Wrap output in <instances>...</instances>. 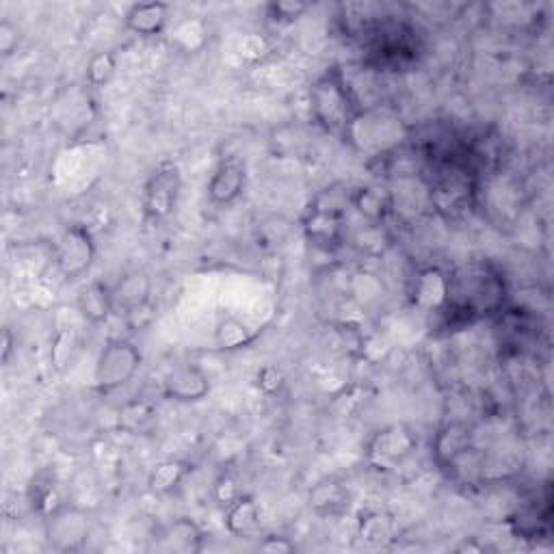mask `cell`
I'll return each instance as SVG.
<instances>
[{"mask_svg":"<svg viewBox=\"0 0 554 554\" xmlns=\"http://www.w3.org/2000/svg\"><path fill=\"white\" fill-rule=\"evenodd\" d=\"M96 260V241L85 226L65 228L55 245V265L65 280H78Z\"/></svg>","mask_w":554,"mask_h":554,"instance_id":"obj_7","label":"cell"},{"mask_svg":"<svg viewBox=\"0 0 554 554\" xmlns=\"http://www.w3.org/2000/svg\"><path fill=\"white\" fill-rule=\"evenodd\" d=\"M167 537H171V542L176 539V542L180 544V548H184V550H200V539L204 535H202L200 529H197V524H193L187 518H180L178 522H174L169 526Z\"/></svg>","mask_w":554,"mask_h":554,"instance_id":"obj_24","label":"cell"},{"mask_svg":"<svg viewBox=\"0 0 554 554\" xmlns=\"http://www.w3.org/2000/svg\"><path fill=\"white\" fill-rule=\"evenodd\" d=\"M210 392V379L195 364H182L163 379V397L176 403L204 401Z\"/></svg>","mask_w":554,"mask_h":554,"instance_id":"obj_11","label":"cell"},{"mask_svg":"<svg viewBox=\"0 0 554 554\" xmlns=\"http://www.w3.org/2000/svg\"><path fill=\"white\" fill-rule=\"evenodd\" d=\"M394 533H397V526H394V520L388 516V513L366 511L358 522V535L366 544L381 546L390 542Z\"/></svg>","mask_w":554,"mask_h":554,"instance_id":"obj_21","label":"cell"},{"mask_svg":"<svg viewBox=\"0 0 554 554\" xmlns=\"http://www.w3.org/2000/svg\"><path fill=\"white\" fill-rule=\"evenodd\" d=\"M310 111L325 133L345 139L362 109L342 70L329 68L310 87Z\"/></svg>","mask_w":554,"mask_h":554,"instance_id":"obj_2","label":"cell"},{"mask_svg":"<svg viewBox=\"0 0 554 554\" xmlns=\"http://www.w3.org/2000/svg\"><path fill=\"white\" fill-rule=\"evenodd\" d=\"M117 72V59L115 52H96L94 57L89 59L87 70H85V81L91 87H104L113 81Z\"/></svg>","mask_w":554,"mask_h":554,"instance_id":"obj_23","label":"cell"},{"mask_svg":"<svg viewBox=\"0 0 554 554\" xmlns=\"http://www.w3.org/2000/svg\"><path fill=\"white\" fill-rule=\"evenodd\" d=\"M18 44H20L18 24H13L11 20L0 22V55L11 57L13 52L18 50Z\"/></svg>","mask_w":554,"mask_h":554,"instance_id":"obj_28","label":"cell"},{"mask_svg":"<svg viewBox=\"0 0 554 554\" xmlns=\"http://www.w3.org/2000/svg\"><path fill=\"white\" fill-rule=\"evenodd\" d=\"M141 368V351L135 342L126 338H111L102 347L96 368H94V386L98 392L109 394L117 388L133 381Z\"/></svg>","mask_w":554,"mask_h":554,"instance_id":"obj_4","label":"cell"},{"mask_svg":"<svg viewBox=\"0 0 554 554\" xmlns=\"http://www.w3.org/2000/svg\"><path fill=\"white\" fill-rule=\"evenodd\" d=\"M451 295V275L440 267L420 269L412 282L410 297L420 312H444Z\"/></svg>","mask_w":554,"mask_h":554,"instance_id":"obj_10","label":"cell"},{"mask_svg":"<svg viewBox=\"0 0 554 554\" xmlns=\"http://www.w3.org/2000/svg\"><path fill=\"white\" fill-rule=\"evenodd\" d=\"M182 191V171L174 161L158 163L143 187V217L150 223H161L174 215Z\"/></svg>","mask_w":554,"mask_h":554,"instance_id":"obj_5","label":"cell"},{"mask_svg":"<svg viewBox=\"0 0 554 554\" xmlns=\"http://www.w3.org/2000/svg\"><path fill=\"white\" fill-rule=\"evenodd\" d=\"M505 303V282L487 265H470L451 275V295L444 312L466 319H481L485 314L500 312Z\"/></svg>","mask_w":554,"mask_h":554,"instance_id":"obj_1","label":"cell"},{"mask_svg":"<svg viewBox=\"0 0 554 554\" xmlns=\"http://www.w3.org/2000/svg\"><path fill=\"white\" fill-rule=\"evenodd\" d=\"M247 167L239 156H223L208 182V202L213 206H230L245 193Z\"/></svg>","mask_w":554,"mask_h":554,"instance_id":"obj_9","label":"cell"},{"mask_svg":"<svg viewBox=\"0 0 554 554\" xmlns=\"http://www.w3.org/2000/svg\"><path fill=\"white\" fill-rule=\"evenodd\" d=\"M150 295H152L150 275L145 271H130L113 288L115 312L135 314L150 301Z\"/></svg>","mask_w":554,"mask_h":554,"instance_id":"obj_14","label":"cell"},{"mask_svg":"<svg viewBox=\"0 0 554 554\" xmlns=\"http://www.w3.org/2000/svg\"><path fill=\"white\" fill-rule=\"evenodd\" d=\"M169 20V5L167 3H137L126 11L124 26L135 35L154 37L165 31Z\"/></svg>","mask_w":554,"mask_h":554,"instance_id":"obj_15","label":"cell"},{"mask_svg":"<svg viewBox=\"0 0 554 554\" xmlns=\"http://www.w3.org/2000/svg\"><path fill=\"white\" fill-rule=\"evenodd\" d=\"M78 312L83 314V319L91 325H102L111 319L115 312L113 303V288L102 282L87 284L81 295H78Z\"/></svg>","mask_w":554,"mask_h":554,"instance_id":"obj_16","label":"cell"},{"mask_svg":"<svg viewBox=\"0 0 554 554\" xmlns=\"http://www.w3.org/2000/svg\"><path fill=\"white\" fill-rule=\"evenodd\" d=\"M72 332H59L55 336V340H52V349H50V362L52 366L57 368V371H63L65 366L70 364V358H72Z\"/></svg>","mask_w":554,"mask_h":554,"instance_id":"obj_27","label":"cell"},{"mask_svg":"<svg viewBox=\"0 0 554 554\" xmlns=\"http://www.w3.org/2000/svg\"><path fill=\"white\" fill-rule=\"evenodd\" d=\"M189 474V464H184L180 459H165L150 472L148 487L156 496H167L174 490H178L184 477Z\"/></svg>","mask_w":554,"mask_h":554,"instance_id":"obj_20","label":"cell"},{"mask_svg":"<svg viewBox=\"0 0 554 554\" xmlns=\"http://www.w3.org/2000/svg\"><path fill=\"white\" fill-rule=\"evenodd\" d=\"M260 550L265 552H277V554H290L295 552L297 546L295 542H290V537H284V535H269L260 542Z\"/></svg>","mask_w":554,"mask_h":554,"instance_id":"obj_29","label":"cell"},{"mask_svg":"<svg viewBox=\"0 0 554 554\" xmlns=\"http://www.w3.org/2000/svg\"><path fill=\"white\" fill-rule=\"evenodd\" d=\"M91 535L89 513L76 505L63 503L44 518L46 544L55 552L83 550Z\"/></svg>","mask_w":554,"mask_h":554,"instance_id":"obj_6","label":"cell"},{"mask_svg":"<svg viewBox=\"0 0 554 554\" xmlns=\"http://www.w3.org/2000/svg\"><path fill=\"white\" fill-rule=\"evenodd\" d=\"M405 139L407 128L399 117L379 111H360L345 137V141L362 152H371L375 158L397 152Z\"/></svg>","mask_w":554,"mask_h":554,"instance_id":"obj_3","label":"cell"},{"mask_svg":"<svg viewBox=\"0 0 554 554\" xmlns=\"http://www.w3.org/2000/svg\"><path fill=\"white\" fill-rule=\"evenodd\" d=\"M349 490L336 479H323L310 490V507L319 516H340L349 509Z\"/></svg>","mask_w":554,"mask_h":554,"instance_id":"obj_17","label":"cell"},{"mask_svg":"<svg viewBox=\"0 0 554 554\" xmlns=\"http://www.w3.org/2000/svg\"><path fill=\"white\" fill-rule=\"evenodd\" d=\"M11 351H13V334H11L9 327H5V332H3V355H0V358H3V364L9 362Z\"/></svg>","mask_w":554,"mask_h":554,"instance_id":"obj_31","label":"cell"},{"mask_svg":"<svg viewBox=\"0 0 554 554\" xmlns=\"http://www.w3.org/2000/svg\"><path fill=\"white\" fill-rule=\"evenodd\" d=\"M226 529L234 537H252L260 529V509L252 496L243 494L226 507Z\"/></svg>","mask_w":554,"mask_h":554,"instance_id":"obj_18","label":"cell"},{"mask_svg":"<svg viewBox=\"0 0 554 554\" xmlns=\"http://www.w3.org/2000/svg\"><path fill=\"white\" fill-rule=\"evenodd\" d=\"M416 446L418 440L410 429L403 425H392L373 435L371 442L366 446V453L373 464L381 468H392L397 464H403V461L416 451Z\"/></svg>","mask_w":554,"mask_h":554,"instance_id":"obj_8","label":"cell"},{"mask_svg":"<svg viewBox=\"0 0 554 554\" xmlns=\"http://www.w3.org/2000/svg\"><path fill=\"white\" fill-rule=\"evenodd\" d=\"M472 429L464 422H448L433 438V457L442 470H451L455 461L472 448Z\"/></svg>","mask_w":554,"mask_h":554,"instance_id":"obj_12","label":"cell"},{"mask_svg":"<svg viewBox=\"0 0 554 554\" xmlns=\"http://www.w3.org/2000/svg\"><path fill=\"white\" fill-rule=\"evenodd\" d=\"M213 496H215V500H217V503H219L223 509L230 507L236 498H241V496H243L241 487H239V481H236L234 474H230V472H223V474H221V477H219L217 483H215Z\"/></svg>","mask_w":554,"mask_h":554,"instance_id":"obj_25","label":"cell"},{"mask_svg":"<svg viewBox=\"0 0 554 554\" xmlns=\"http://www.w3.org/2000/svg\"><path fill=\"white\" fill-rule=\"evenodd\" d=\"M308 11V5L306 3H293V0H286V3H271L267 7V13H269V18L275 22V24H290V22H295L297 18H301L303 13Z\"/></svg>","mask_w":554,"mask_h":554,"instance_id":"obj_26","label":"cell"},{"mask_svg":"<svg viewBox=\"0 0 554 554\" xmlns=\"http://www.w3.org/2000/svg\"><path fill=\"white\" fill-rule=\"evenodd\" d=\"M256 338H258L256 329H252L241 319H236V316H223L215 329V345L221 351L245 349L252 345Z\"/></svg>","mask_w":554,"mask_h":554,"instance_id":"obj_19","label":"cell"},{"mask_svg":"<svg viewBox=\"0 0 554 554\" xmlns=\"http://www.w3.org/2000/svg\"><path fill=\"white\" fill-rule=\"evenodd\" d=\"M258 384H260V388L265 390V392H275L277 388L282 386V375L277 373L275 368L269 366V368H265V371H262L258 375Z\"/></svg>","mask_w":554,"mask_h":554,"instance_id":"obj_30","label":"cell"},{"mask_svg":"<svg viewBox=\"0 0 554 554\" xmlns=\"http://www.w3.org/2000/svg\"><path fill=\"white\" fill-rule=\"evenodd\" d=\"M57 487H59V481H57L55 470H50V468L39 470L29 485V503H31L33 511L44 513V518H46L48 513L55 509L50 505V500H57Z\"/></svg>","mask_w":554,"mask_h":554,"instance_id":"obj_22","label":"cell"},{"mask_svg":"<svg viewBox=\"0 0 554 554\" xmlns=\"http://www.w3.org/2000/svg\"><path fill=\"white\" fill-rule=\"evenodd\" d=\"M349 204L358 210L366 223H377V226H381L394 210L392 191L381 184H366V187L355 189L349 195Z\"/></svg>","mask_w":554,"mask_h":554,"instance_id":"obj_13","label":"cell"}]
</instances>
